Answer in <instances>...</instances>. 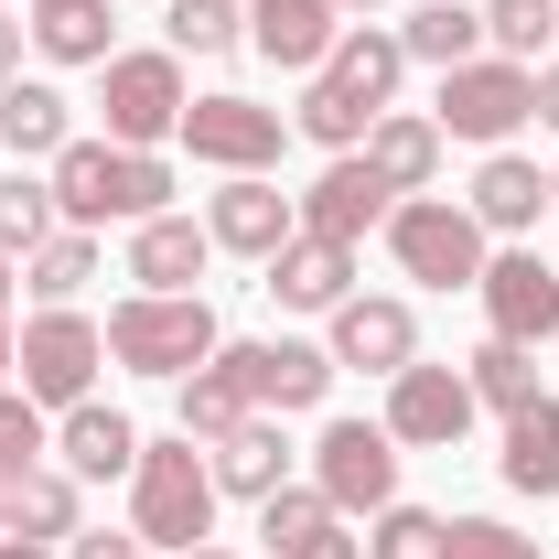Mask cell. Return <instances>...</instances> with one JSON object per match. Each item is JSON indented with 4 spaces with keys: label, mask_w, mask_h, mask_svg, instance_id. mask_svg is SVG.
I'll return each instance as SVG.
<instances>
[{
    "label": "cell",
    "mask_w": 559,
    "mask_h": 559,
    "mask_svg": "<svg viewBox=\"0 0 559 559\" xmlns=\"http://www.w3.org/2000/svg\"><path fill=\"white\" fill-rule=\"evenodd\" d=\"M441 559H549V549L516 538L506 516H441Z\"/></svg>",
    "instance_id": "8d00e7d4"
},
{
    "label": "cell",
    "mask_w": 559,
    "mask_h": 559,
    "mask_svg": "<svg viewBox=\"0 0 559 559\" xmlns=\"http://www.w3.org/2000/svg\"><path fill=\"white\" fill-rule=\"evenodd\" d=\"M430 119L441 140H474V151H506V140L538 119V66H506V55H474V66L441 75V97H430Z\"/></svg>",
    "instance_id": "52a82bcc"
},
{
    "label": "cell",
    "mask_w": 559,
    "mask_h": 559,
    "mask_svg": "<svg viewBox=\"0 0 559 559\" xmlns=\"http://www.w3.org/2000/svg\"><path fill=\"white\" fill-rule=\"evenodd\" d=\"M323 355H334V366H366V377H399V366L419 355V312L355 290V301H334V345H323Z\"/></svg>",
    "instance_id": "e0dca14e"
},
{
    "label": "cell",
    "mask_w": 559,
    "mask_h": 559,
    "mask_svg": "<svg viewBox=\"0 0 559 559\" xmlns=\"http://www.w3.org/2000/svg\"><path fill=\"white\" fill-rule=\"evenodd\" d=\"M334 11H388V0H334Z\"/></svg>",
    "instance_id": "f6af8a7d"
},
{
    "label": "cell",
    "mask_w": 559,
    "mask_h": 559,
    "mask_svg": "<svg viewBox=\"0 0 559 559\" xmlns=\"http://www.w3.org/2000/svg\"><path fill=\"white\" fill-rule=\"evenodd\" d=\"M183 559H226V549H215V538H205V549H183Z\"/></svg>",
    "instance_id": "bcb514c9"
},
{
    "label": "cell",
    "mask_w": 559,
    "mask_h": 559,
    "mask_svg": "<svg viewBox=\"0 0 559 559\" xmlns=\"http://www.w3.org/2000/svg\"><path fill=\"white\" fill-rule=\"evenodd\" d=\"M205 237H215V248H237V259H259V270H270L280 248L301 237V205L280 194L270 173H226V194L205 205Z\"/></svg>",
    "instance_id": "5bb4252c"
},
{
    "label": "cell",
    "mask_w": 559,
    "mask_h": 559,
    "mask_svg": "<svg viewBox=\"0 0 559 559\" xmlns=\"http://www.w3.org/2000/svg\"><path fill=\"white\" fill-rule=\"evenodd\" d=\"M259 538H270V559H366V538H345V516L323 506V485H280L259 506Z\"/></svg>",
    "instance_id": "ac0fdd59"
},
{
    "label": "cell",
    "mask_w": 559,
    "mask_h": 559,
    "mask_svg": "<svg viewBox=\"0 0 559 559\" xmlns=\"http://www.w3.org/2000/svg\"><path fill=\"white\" fill-rule=\"evenodd\" d=\"M538 130H559V66H538Z\"/></svg>",
    "instance_id": "60d3db41"
},
{
    "label": "cell",
    "mask_w": 559,
    "mask_h": 559,
    "mask_svg": "<svg viewBox=\"0 0 559 559\" xmlns=\"http://www.w3.org/2000/svg\"><path fill=\"white\" fill-rule=\"evenodd\" d=\"M506 485L527 495V506H549V495H559V399H549V388L506 419Z\"/></svg>",
    "instance_id": "4316f807"
},
{
    "label": "cell",
    "mask_w": 559,
    "mask_h": 559,
    "mask_svg": "<svg viewBox=\"0 0 559 559\" xmlns=\"http://www.w3.org/2000/svg\"><path fill=\"white\" fill-rule=\"evenodd\" d=\"M290 205H301V237L355 248L366 226H388V205H399V194L366 173V151H334V162H323V183H312V194H290Z\"/></svg>",
    "instance_id": "9a60e30c"
},
{
    "label": "cell",
    "mask_w": 559,
    "mask_h": 559,
    "mask_svg": "<svg viewBox=\"0 0 559 559\" xmlns=\"http://www.w3.org/2000/svg\"><path fill=\"white\" fill-rule=\"evenodd\" d=\"M463 430H474V377L409 355V366L388 377V441H399V452H452Z\"/></svg>",
    "instance_id": "8fae6325"
},
{
    "label": "cell",
    "mask_w": 559,
    "mask_h": 559,
    "mask_svg": "<svg viewBox=\"0 0 559 559\" xmlns=\"http://www.w3.org/2000/svg\"><path fill=\"white\" fill-rule=\"evenodd\" d=\"M366 173H377L388 194H430V173H441V119H409V108H388V119L366 130Z\"/></svg>",
    "instance_id": "d4e9b609"
},
{
    "label": "cell",
    "mask_w": 559,
    "mask_h": 559,
    "mask_svg": "<svg viewBox=\"0 0 559 559\" xmlns=\"http://www.w3.org/2000/svg\"><path fill=\"white\" fill-rule=\"evenodd\" d=\"M173 419H183V441H205V452H215L237 419H259V409H248V388H237L226 366H194V377H173Z\"/></svg>",
    "instance_id": "f546056e"
},
{
    "label": "cell",
    "mask_w": 559,
    "mask_h": 559,
    "mask_svg": "<svg viewBox=\"0 0 559 559\" xmlns=\"http://www.w3.org/2000/svg\"><path fill=\"white\" fill-rule=\"evenodd\" d=\"M0 538H33V549H55V538H75V474H22V485L0 495Z\"/></svg>",
    "instance_id": "f1b7e54d"
},
{
    "label": "cell",
    "mask_w": 559,
    "mask_h": 559,
    "mask_svg": "<svg viewBox=\"0 0 559 559\" xmlns=\"http://www.w3.org/2000/svg\"><path fill=\"white\" fill-rule=\"evenodd\" d=\"M97 366H108V323H86L75 301H44V312L22 323V345H11V377H22L33 409H75V399H97Z\"/></svg>",
    "instance_id": "8992f818"
},
{
    "label": "cell",
    "mask_w": 559,
    "mask_h": 559,
    "mask_svg": "<svg viewBox=\"0 0 559 559\" xmlns=\"http://www.w3.org/2000/svg\"><path fill=\"white\" fill-rule=\"evenodd\" d=\"M0 559H55V549H33V538H0Z\"/></svg>",
    "instance_id": "7bdbcfd3"
},
{
    "label": "cell",
    "mask_w": 559,
    "mask_h": 559,
    "mask_svg": "<svg viewBox=\"0 0 559 559\" xmlns=\"http://www.w3.org/2000/svg\"><path fill=\"white\" fill-rule=\"evenodd\" d=\"M312 485H323L334 516L399 506V441H388V419H334V430L312 441Z\"/></svg>",
    "instance_id": "9c48e42d"
},
{
    "label": "cell",
    "mask_w": 559,
    "mask_h": 559,
    "mask_svg": "<svg viewBox=\"0 0 559 559\" xmlns=\"http://www.w3.org/2000/svg\"><path fill=\"white\" fill-rule=\"evenodd\" d=\"M162 33H173V55H237L248 44V11L237 0H173Z\"/></svg>",
    "instance_id": "e575fe53"
},
{
    "label": "cell",
    "mask_w": 559,
    "mask_h": 559,
    "mask_svg": "<svg viewBox=\"0 0 559 559\" xmlns=\"http://www.w3.org/2000/svg\"><path fill=\"white\" fill-rule=\"evenodd\" d=\"M0 312H11V259H0Z\"/></svg>",
    "instance_id": "ee69618b"
},
{
    "label": "cell",
    "mask_w": 559,
    "mask_h": 559,
    "mask_svg": "<svg viewBox=\"0 0 559 559\" xmlns=\"http://www.w3.org/2000/svg\"><path fill=\"white\" fill-rule=\"evenodd\" d=\"M22 280H33V301H75V290L97 280V226H55V237L22 259Z\"/></svg>",
    "instance_id": "d6a6232c"
},
{
    "label": "cell",
    "mask_w": 559,
    "mask_h": 559,
    "mask_svg": "<svg viewBox=\"0 0 559 559\" xmlns=\"http://www.w3.org/2000/svg\"><path fill=\"white\" fill-rule=\"evenodd\" d=\"M474 290H485V323H495V345H549L559 334V270L549 259H538V248H506V259H485V280H474Z\"/></svg>",
    "instance_id": "4fadbf2b"
},
{
    "label": "cell",
    "mask_w": 559,
    "mask_h": 559,
    "mask_svg": "<svg viewBox=\"0 0 559 559\" xmlns=\"http://www.w3.org/2000/svg\"><path fill=\"white\" fill-rule=\"evenodd\" d=\"M44 183H55L66 226H151V215H173V162L119 151V140H66Z\"/></svg>",
    "instance_id": "7a4b0ae2"
},
{
    "label": "cell",
    "mask_w": 559,
    "mask_h": 559,
    "mask_svg": "<svg viewBox=\"0 0 559 559\" xmlns=\"http://www.w3.org/2000/svg\"><path fill=\"white\" fill-rule=\"evenodd\" d=\"M463 377H474V409H506V419L538 399V355H527V345H495V334L463 355Z\"/></svg>",
    "instance_id": "1f68e13d"
},
{
    "label": "cell",
    "mask_w": 559,
    "mask_h": 559,
    "mask_svg": "<svg viewBox=\"0 0 559 559\" xmlns=\"http://www.w3.org/2000/svg\"><path fill=\"white\" fill-rule=\"evenodd\" d=\"M259 290L290 301V312H334V301H355V248H334V237H290Z\"/></svg>",
    "instance_id": "ffe728a7"
},
{
    "label": "cell",
    "mask_w": 559,
    "mask_h": 559,
    "mask_svg": "<svg viewBox=\"0 0 559 559\" xmlns=\"http://www.w3.org/2000/svg\"><path fill=\"white\" fill-rule=\"evenodd\" d=\"M55 452H66V474H75V485H119V474L140 463V430H130L119 409H97V399H75V409H66V430H55Z\"/></svg>",
    "instance_id": "cb8c5ba5"
},
{
    "label": "cell",
    "mask_w": 559,
    "mask_h": 559,
    "mask_svg": "<svg viewBox=\"0 0 559 559\" xmlns=\"http://www.w3.org/2000/svg\"><path fill=\"white\" fill-rule=\"evenodd\" d=\"M22 11H33V44H44L55 66H108V55H119V44H108V33H119L108 0H22Z\"/></svg>",
    "instance_id": "484cf974"
},
{
    "label": "cell",
    "mask_w": 559,
    "mask_h": 559,
    "mask_svg": "<svg viewBox=\"0 0 559 559\" xmlns=\"http://www.w3.org/2000/svg\"><path fill=\"white\" fill-rule=\"evenodd\" d=\"M205 463H215V495H248V506H270V495L290 485V441H280V419H270V409L237 419Z\"/></svg>",
    "instance_id": "44dd1931"
},
{
    "label": "cell",
    "mask_w": 559,
    "mask_h": 559,
    "mask_svg": "<svg viewBox=\"0 0 559 559\" xmlns=\"http://www.w3.org/2000/svg\"><path fill=\"white\" fill-rule=\"evenodd\" d=\"M366 559H441V516H430V506H377Z\"/></svg>",
    "instance_id": "74e56055"
},
{
    "label": "cell",
    "mask_w": 559,
    "mask_h": 559,
    "mask_svg": "<svg viewBox=\"0 0 559 559\" xmlns=\"http://www.w3.org/2000/svg\"><path fill=\"white\" fill-rule=\"evenodd\" d=\"M44 452H55V430H44V409H33L22 388H0V495L22 485V474H44Z\"/></svg>",
    "instance_id": "d590c367"
},
{
    "label": "cell",
    "mask_w": 559,
    "mask_h": 559,
    "mask_svg": "<svg viewBox=\"0 0 559 559\" xmlns=\"http://www.w3.org/2000/svg\"><path fill=\"white\" fill-rule=\"evenodd\" d=\"M549 33H559V0H485V44L506 66H549Z\"/></svg>",
    "instance_id": "836d02e7"
},
{
    "label": "cell",
    "mask_w": 559,
    "mask_h": 559,
    "mask_svg": "<svg viewBox=\"0 0 559 559\" xmlns=\"http://www.w3.org/2000/svg\"><path fill=\"white\" fill-rule=\"evenodd\" d=\"M215 366L248 388V409H323V388H334V355L301 345V334H270V345H215Z\"/></svg>",
    "instance_id": "7c38bea8"
},
{
    "label": "cell",
    "mask_w": 559,
    "mask_h": 559,
    "mask_svg": "<svg viewBox=\"0 0 559 559\" xmlns=\"http://www.w3.org/2000/svg\"><path fill=\"white\" fill-rule=\"evenodd\" d=\"M549 194H559V173H549Z\"/></svg>",
    "instance_id": "7dc6e473"
},
{
    "label": "cell",
    "mask_w": 559,
    "mask_h": 559,
    "mask_svg": "<svg viewBox=\"0 0 559 559\" xmlns=\"http://www.w3.org/2000/svg\"><path fill=\"white\" fill-rule=\"evenodd\" d=\"M215 345H226V323L205 290H130L108 312V355L130 377H194V366H215Z\"/></svg>",
    "instance_id": "277c9868"
},
{
    "label": "cell",
    "mask_w": 559,
    "mask_h": 559,
    "mask_svg": "<svg viewBox=\"0 0 559 559\" xmlns=\"http://www.w3.org/2000/svg\"><path fill=\"white\" fill-rule=\"evenodd\" d=\"M399 55H409V66H474V55H485V11H463V0H419L409 22H399Z\"/></svg>",
    "instance_id": "83f0119b"
},
{
    "label": "cell",
    "mask_w": 559,
    "mask_h": 559,
    "mask_svg": "<svg viewBox=\"0 0 559 559\" xmlns=\"http://www.w3.org/2000/svg\"><path fill=\"white\" fill-rule=\"evenodd\" d=\"M549 205L559 194H549V173H538L527 151H485V173H474V226H485V237H527Z\"/></svg>",
    "instance_id": "d6986e66"
},
{
    "label": "cell",
    "mask_w": 559,
    "mask_h": 559,
    "mask_svg": "<svg viewBox=\"0 0 559 559\" xmlns=\"http://www.w3.org/2000/svg\"><path fill=\"white\" fill-rule=\"evenodd\" d=\"M237 11H248V44H259L280 75H312L345 44V11H334V0H237Z\"/></svg>",
    "instance_id": "2e32d148"
},
{
    "label": "cell",
    "mask_w": 559,
    "mask_h": 559,
    "mask_svg": "<svg viewBox=\"0 0 559 559\" xmlns=\"http://www.w3.org/2000/svg\"><path fill=\"white\" fill-rule=\"evenodd\" d=\"M183 151H194V162H215V173H280V151H290V119H280V108H259V97H226V86H215V97H194V108H183Z\"/></svg>",
    "instance_id": "30bf717a"
},
{
    "label": "cell",
    "mask_w": 559,
    "mask_h": 559,
    "mask_svg": "<svg viewBox=\"0 0 559 559\" xmlns=\"http://www.w3.org/2000/svg\"><path fill=\"white\" fill-rule=\"evenodd\" d=\"M399 75H409L399 33H377V22H345V44H334V55L312 66V86H301L290 130L323 140V151H355V140H366L388 108H399Z\"/></svg>",
    "instance_id": "6da1fadb"
},
{
    "label": "cell",
    "mask_w": 559,
    "mask_h": 559,
    "mask_svg": "<svg viewBox=\"0 0 559 559\" xmlns=\"http://www.w3.org/2000/svg\"><path fill=\"white\" fill-rule=\"evenodd\" d=\"M388 259L419 280V290H474L485 280V226H474V205H452V194H399L388 205Z\"/></svg>",
    "instance_id": "5b68a950"
},
{
    "label": "cell",
    "mask_w": 559,
    "mask_h": 559,
    "mask_svg": "<svg viewBox=\"0 0 559 559\" xmlns=\"http://www.w3.org/2000/svg\"><path fill=\"white\" fill-rule=\"evenodd\" d=\"M55 226H66L55 183H44L33 162H11V173H0V259H33V248H44Z\"/></svg>",
    "instance_id": "4dcf8cb0"
},
{
    "label": "cell",
    "mask_w": 559,
    "mask_h": 559,
    "mask_svg": "<svg viewBox=\"0 0 559 559\" xmlns=\"http://www.w3.org/2000/svg\"><path fill=\"white\" fill-rule=\"evenodd\" d=\"M66 140H75L66 86H44V75H11V86H0V151H11V162H55Z\"/></svg>",
    "instance_id": "7402d4cb"
},
{
    "label": "cell",
    "mask_w": 559,
    "mask_h": 559,
    "mask_svg": "<svg viewBox=\"0 0 559 559\" xmlns=\"http://www.w3.org/2000/svg\"><path fill=\"white\" fill-rule=\"evenodd\" d=\"M11 345H22V334H11V312H0V388H11Z\"/></svg>",
    "instance_id": "b9f144b4"
},
{
    "label": "cell",
    "mask_w": 559,
    "mask_h": 559,
    "mask_svg": "<svg viewBox=\"0 0 559 559\" xmlns=\"http://www.w3.org/2000/svg\"><path fill=\"white\" fill-rule=\"evenodd\" d=\"M66 559H151V549H140V538H108V527H97V538H66Z\"/></svg>",
    "instance_id": "f35d334b"
},
{
    "label": "cell",
    "mask_w": 559,
    "mask_h": 559,
    "mask_svg": "<svg viewBox=\"0 0 559 559\" xmlns=\"http://www.w3.org/2000/svg\"><path fill=\"white\" fill-rule=\"evenodd\" d=\"M130 538L140 549H205L215 538V463L205 441H140L130 463Z\"/></svg>",
    "instance_id": "3957f363"
},
{
    "label": "cell",
    "mask_w": 559,
    "mask_h": 559,
    "mask_svg": "<svg viewBox=\"0 0 559 559\" xmlns=\"http://www.w3.org/2000/svg\"><path fill=\"white\" fill-rule=\"evenodd\" d=\"M22 33H33V22H22V11H0V86L22 75Z\"/></svg>",
    "instance_id": "ab89813d"
},
{
    "label": "cell",
    "mask_w": 559,
    "mask_h": 559,
    "mask_svg": "<svg viewBox=\"0 0 559 559\" xmlns=\"http://www.w3.org/2000/svg\"><path fill=\"white\" fill-rule=\"evenodd\" d=\"M215 259V237L194 226V215H151V226H130V280L140 290H194Z\"/></svg>",
    "instance_id": "603a6c76"
},
{
    "label": "cell",
    "mask_w": 559,
    "mask_h": 559,
    "mask_svg": "<svg viewBox=\"0 0 559 559\" xmlns=\"http://www.w3.org/2000/svg\"><path fill=\"white\" fill-rule=\"evenodd\" d=\"M97 108H108V140H119V151L173 140V130H183V108H194L183 55H173V44H162V55H108V66H97Z\"/></svg>",
    "instance_id": "ba28073f"
}]
</instances>
